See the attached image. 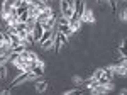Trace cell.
Segmentation results:
<instances>
[{
  "label": "cell",
  "mask_w": 127,
  "mask_h": 95,
  "mask_svg": "<svg viewBox=\"0 0 127 95\" xmlns=\"http://www.w3.org/2000/svg\"><path fill=\"white\" fill-rule=\"evenodd\" d=\"M56 20H58V15L54 14L49 19H46L44 22H41V26H42V29H54L56 27Z\"/></svg>",
  "instance_id": "7"
},
{
  "label": "cell",
  "mask_w": 127,
  "mask_h": 95,
  "mask_svg": "<svg viewBox=\"0 0 127 95\" xmlns=\"http://www.w3.org/2000/svg\"><path fill=\"white\" fill-rule=\"evenodd\" d=\"M69 2H75V0H69Z\"/></svg>",
  "instance_id": "18"
},
{
  "label": "cell",
  "mask_w": 127,
  "mask_h": 95,
  "mask_svg": "<svg viewBox=\"0 0 127 95\" xmlns=\"http://www.w3.org/2000/svg\"><path fill=\"white\" fill-rule=\"evenodd\" d=\"M81 20H80V17H71V19H68V26H69V29H71V32L73 34H76V32H80V29H81Z\"/></svg>",
  "instance_id": "5"
},
{
  "label": "cell",
  "mask_w": 127,
  "mask_h": 95,
  "mask_svg": "<svg viewBox=\"0 0 127 95\" xmlns=\"http://www.w3.org/2000/svg\"><path fill=\"white\" fill-rule=\"evenodd\" d=\"M83 82H85L83 78H80V76H76V75L73 76V83H75L76 87H81V85H83Z\"/></svg>",
  "instance_id": "13"
},
{
  "label": "cell",
  "mask_w": 127,
  "mask_h": 95,
  "mask_svg": "<svg viewBox=\"0 0 127 95\" xmlns=\"http://www.w3.org/2000/svg\"><path fill=\"white\" fill-rule=\"evenodd\" d=\"M54 38L61 43V46H66V44H68V36H66V34H63L61 31H58V29H56V32H54Z\"/></svg>",
  "instance_id": "9"
},
{
  "label": "cell",
  "mask_w": 127,
  "mask_h": 95,
  "mask_svg": "<svg viewBox=\"0 0 127 95\" xmlns=\"http://www.w3.org/2000/svg\"><path fill=\"white\" fill-rule=\"evenodd\" d=\"M59 9H61V15L63 17H66V19H71L73 17V14H75V10H73V3L71 2H66V0H59Z\"/></svg>",
  "instance_id": "2"
},
{
  "label": "cell",
  "mask_w": 127,
  "mask_h": 95,
  "mask_svg": "<svg viewBox=\"0 0 127 95\" xmlns=\"http://www.w3.org/2000/svg\"><path fill=\"white\" fill-rule=\"evenodd\" d=\"M119 19L122 20V22H126V20H127V10L126 9H122V12L119 14Z\"/></svg>",
  "instance_id": "14"
},
{
  "label": "cell",
  "mask_w": 127,
  "mask_h": 95,
  "mask_svg": "<svg viewBox=\"0 0 127 95\" xmlns=\"http://www.w3.org/2000/svg\"><path fill=\"white\" fill-rule=\"evenodd\" d=\"M115 87H114V82H110V83H98V85H95L93 88H90L88 92L93 95H103V94H108V92H112Z\"/></svg>",
  "instance_id": "1"
},
{
  "label": "cell",
  "mask_w": 127,
  "mask_h": 95,
  "mask_svg": "<svg viewBox=\"0 0 127 95\" xmlns=\"http://www.w3.org/2000/svg\"><path fill=\"white\" fill-rule=\"evenodd\" d=\"M48 88V82H37L36 83V92H44Z\"/></svg>",
  "instance_id": "11"
},
{
  "label": "cell",
  "mask_w": 127,
  "mask_h": 95,
  "mask_svg": "<svg viewBox=\"0 0 127 95\" xmlns=\"http://www.w3.org/2000/svg\"><path fill=\"white\" fill-rule=\"evenodd\" d=\"M98 2H105V0H98Z\"/></svg>",
  "instance_id": "17"
},
{
  "label": "cell",
  "mask_w": 127,
  "mask_h": 95,
  "mask_svg": "<svg viewBox=\"0 0 127 95\" xmlns=\"http://www.w3.org/2000/svg\"><path fill=\"white\" fill-rule=\"evenodd\" d=\"M44 32V29L41 26V22H34V27H32V38H34V43H37Z\"/></svg>",
  "instance_id": "6"
},
{
  "label": "cell",
  "mask_w": 127,
  "mask_h": 95,
  "mask_svg": "<svg viewBox=\"0 0 127 95\" xmlns=\"http://www.w3.org/2000/svg\"><path fill=\"white\" fill-rule=\"evenodd\" d=\"M0 78L2 80L7 78V68H5V65H0Z\"/></svg>",
  "instance_id": "12"
},
{
  "label": "cell",
  "mask_w": 127,
  "mask_h": 95,
  "mask_svg": "<svg viewBox=\"0 0 127 95\" xmlns=\"http://www.w3.org/2000/svg\"><path fill=\"white\" fill-rule=\"evenodd\" d=\"M51 15H54V10L51 9L48 3H44V5H42V9L39 10V14L36 15V22H44V20L49 19Z\"/></svg>",
  "instance_id": "3"
},
{
  "label": "cell",
  "mask_w": 127,
  "mask_h": 95,
  "mask_svg": "<svg viewBox=\"0 0 127 95\" xmlns=\"http://www.w3.org/2000/svg\"><path fill=\"white\" fill-rule=\"evenodd\" d=\"M53 44H54V34H53L51 38H48L44 43H41V48L46 51V49H51V48H53Z\"/></svg>",
  "instance_id": "10"
},
{
  "label": "cell",
  "mask_w": 127,
  "mask_h": 95,
  "mask_svg": "<svg viewBox=\"0 0 127 95\" xmlns=\"http://www.w3.org/2000/svg\"><path fill=\"white\" fill-rule=\"evenodd\" d=\"M80 90L78 88H73V90H66V92H64V95H71V94H78Z\"/></svg>",
  "instance_id": "15"
},
{
  "label": "cell",
  "mask_w": 127,
  "mask_h": 95,
  "mask_svg": "<svg viewBox=\"0 0 127 95\" xmlns=\"http://www.w3.org/2000/svg\"><path fill=\"white\" fill-rule=\"evenodd\" d=\"M83 9H85V2L83 0H75L73 2V10H75V17H80L81 15V12H83Z\"/></svg>",
  "instance_id": "8"
},
{
  "label": "cell",
  "mask_w": 127,
  "mask_h": 95,
  "mask_svg": "<svg viewBox=\"0 0 127 95\" xmlns=\"http://www.w3.org/2000/svg\"><path fill=\"white\" fill-rule=\"evenodd\" d=\"M41 2H44V3H49V2H51V0H41Z\"/></svg>",
  "instance_id": "16"
},
{
  "label": "cell",
  "mask_w": 127,
  "mask_h": 95,
  "mask_svg": "<svg viewBox=\"0 0 127 95\" xmlns=\"http://www.w3.org/2000/svg\"><path fill=\"white\" fill-rule=\"evenodd\" d=\"M80 20H81V22H88V24H93L97 19H95L93 10L88 9V7H85V9H83V12H81V15H80Z\"/></svg>",
  "instance_id": "4"
}]
</instances>
